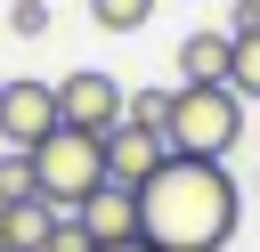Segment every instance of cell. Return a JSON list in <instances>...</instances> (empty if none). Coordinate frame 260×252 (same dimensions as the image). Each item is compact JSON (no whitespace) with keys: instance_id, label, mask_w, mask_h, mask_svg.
<instances>
[{"instance_id":"1","label":"cell","mask_w":260,"mask_h":252,"mask_svg":"<svg viewBox=\"0 0 260 252\" xmlns=\"http://www.w3.org/2000/svg\"><path fill=\"white\" fill-rule=\"evenodd\" d=\"M236 219H244V187L228 179V163L162 154V171L138 187V236L154 252H228Z\"/></svg>"},{"instance_id":"2","label":"cell","mask_w":260,"mask_h":252,"mask_svg":"<svg viewBox=\"0 0 260 252\" xmlns=\"http://www.w3.org/2000/svg\"><path fill=\"white\" fill-rule=\"evenodd\" d=\"M244 138V98L228 81H179L171 89V122H162V146L171 154H203V163H228Z\"/></svg>"},{"instance_id":"3","label":"cell","mask_w":260,"mask_h":252,"mask_svg":"<svg viewBox=\"0 0 260 252\" xmlns=\"http://www.w3.org/2000/svg\"><path fill=\"white\" fill-rule=\"evenodd\" d=\"M98 187H106V130L57 122V130L32 146V195H49L57 211H81Z\"/></svg>"},{"instance_id":"4","label":"cell","mask_w":260,"mask_h":252,"mask_svg":"<svg viewBox=\"0 0 260 252\" xmlns=\"http://www.w3.org/2000/svg\"><path fill=\"white\" fill-rule=\"evenodd\" d=\"M122 106H130V89L106 65H73L57 81V122H73V130H122Z\"/></svg>"},{"instance_id":"5","label":"cell","mask_w":260,"mask_h":252,"mask_svg":"<svg viewBox=\"0 0 260 252\" xmlns=\"http://www.w3.org/2000/svg\"><path fill=\"white\" fill-rule=\"evenodd\" d=\"M57 130V81H0V146H16V154H32L41 138Z\"/></svg>"},{"instance_id":"6","label":"cell","mask_w":260,"mask_h":252,"mask_svg":"<svg viewBox=\"0 0 260 252\" xmlns=\"http://www.w3.org/2000/svg\"><path fill=\"white\" fill-rule=\"evenodd\" d=\"M162 154H171L162 130H130V122L106 130V179H114V187H146V179L162 171Z\"/></svg>"},{"instance_id":"7","label":"cell","mask_w":260,"mask_h":252,"mask_svg":"<svg viewBox=\"0 0 260 252\" xmlns=\"http://www.w3.org/2000/svg\"><path fill=\"white\" fill-rule=\"evenodd\" d=\"M73 219L89 228V244H138V187H114V179H106Z\"/></svg>"},{"instance_id":"8","label":"cell","mask_w":260,"mask_h":252,"mask_svg":"<svg viewBox=\"0 0 260 252\" xmlns=\"http://www.w3.org/2000/svg\"><path fill=\"white\" fill-rule=\"evenodd\" d=\"M57 203L49 195H16V203H0V244L8 252H49V236H57Z\"/></svg>"},{"instance_id":"9","label":"cell","mask_w":260,"mask_h":252,"mask_svg":"<svg viewBox=\"0 0 260 252\" xmlns=\"http://www.w3.org/2000/svg\"><path fill=\"white\" fill-rule=\"evenodd\" d=\"M228 49H236L228 33H187L171 65H179V81H228Z\"/></svg>"},{"instance_id":"10","label":"cell","mask_w":260,"mask_h":252,"mask_svg":"<svg viewBox=\"0 0 260 252\" xmlns=\"http://www.w3.org/2000/svg\"><path fill=\"white\" fill-rule=\"evenodd\" d=\"M236 49H228V89L244 98V106H260V24L252 33H228Z\"/></svg>"},{"instance_id":"11","label":"cell","mask_w":260,"mask_h":252,"mask_svg":"<svg viewBox=\"0 0 260 252\" xmlns=\"http://www.w3.org/2000/svg\"><path fill=\"white\" fill-rule=\"evenodd\" d=\"M122 122H130V130H162V122H171V89H130Z\"/></svg>"},{"instance_id":"12","label":"cell","mask_w":260,"mask_h":252,"mask_svg":"<svg viewBox=\"0 0 260 252\" xmlns=\"http://www.w3.org/2000/svg\"><path fill=\"white\" fill-rule=\"evenodd\" d=\"M89 16H98L106 33H138V24L154 16V0H89Z\"/></svg>"},{"instance_id":"13","label":"cell","mask_w":260,"mask_h":252,"mask_svg":"<svg viewBox=\"0 0 260 252\" xmlns=\"http://www.w3.org/2000/svg\"><path fill=\"white\" fill-rule=\"evenodd\" d=\"M16 195H32V154H0V203H16Z\"/></svg>"},{"instance_id":"14","label":"cell","mask_w":260,"mask_h":252,"mask_svg":"<svg viewBox=\"0 0 260 252\" xmlns=\"http://www.w3.org/2000/svg\"><path fill=\"white\" fill-rule=\"evenodd\" d=\"M8 33H16V41H41V33H49V0H16V8H8Z\"/></svg>"},{"instance_id":"15","label":"cell","mask_w":260,"mask_h":252,"mask_svg":"<svg viewBox=\"0 0 260 252\" xmlns=\"http://www.w3.org/2000/svg\"><path fill=\"white\" fill-rule=\"evenodd\" d=\"M49 252H98V244H89V228L65 211V219H57V236H49Z\"/></svg>"},{"instance_id":"16","label":"cell","mask_w":260,"mask_h":252,"mask_svg":"<svg viewBox=\"0 0 260 252\" xmlns=\"http://www.w3.org/2000/svg\"><path fill=\"white\" fill-rule=\"evenodd\" d=\"M252 24H260V0H236L228 8V33H252Z\"/></svg>"},{"instance_id":"17","label":"cell","mask_w":260,"mask_h":252,"mask_svg":"<svg viewBox=\"0 0 260 252\" xmlns=\"http://www.w3.org/2000/svg\"><path fill=\"white\" fill-rule=\"evenodd\" d=\"M98 252H154V244H146V236H138V244H98Z\"/></svg>"},{"instance_id":"18","label":"cell","mask_w":260,"mask_h":252,"mask_svg":"<svg viewBox=\"0 0 260 252\" xmlns=\"http://www.w3.org/2000/svg\"><path fill=\"white\" fill-rule=\"evenodd\" d=\"M0 252H8V244H0Z\"/></svg>"}]
</instances>
